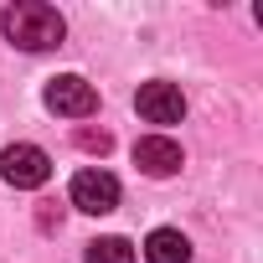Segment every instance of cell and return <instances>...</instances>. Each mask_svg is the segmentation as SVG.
I'll list each match as a JSON object with an SVG mask.
<instances>
[{
  "label": "cell",
  "instance_id": "cell-1",
  "mask_svg": "<svg viewBox=\"0 0 263 263\" xmlns=\"http://www.w3.org/2000/svg\"><path fill=\"white\" fill-rule=\"evenodd\" d=\"M0 31L21 52H52V47H62L67 21L52 6H42V0H16V6H6V16H0Z\"/></svg>",
  "mask_w": 263,
  "mask_h": 263
},
{
  "label": "cell",
  "instance_id": "cell-2",
  "mask_svg": "<svg viewBox=\"0 0 263 263\" xmlns=\"http://www.w3.org/2000/svg\"><path fill=\"white\" fill-rule=\"evenodd\" d=\"M0 176H6V186H16V191H36L52 176V155L42 145H6L0 150Z\"/></svg>",
  "mask_w": 263,
  "mask_h": 263
},
{
  "label": "cell",
  "instance_id": "cell-3",
  "mask_svg": "<svg viewBox=\"0 0 263 263\" xmlns=\"http://www.w3.org/2000/svg\"><path fill=\"white\" fill-rule=\"evenodd\" d=\"M42 103H47L52 114H62V119H88V114L98 108V93H93V83H88V78L62 72V78H52V83H47Z\"/></svg>",
  "mask_w": 263,
  "mask_h": 263
},
{
  "label": "cell",
  "instance_id": "cell-4",
  "mask_svg": "<svg viewBox=\"0 0 263 263\" xmlns=\"http://www.w3.org/2000/svg\"><path fill=\"white\" fill-rule=\"evenodd\" d=\"M135 108H140L145 124H181V119H186V93H181L176 83L155 78V83H140Z\"/></svg>",
  "mask_w": 263,
  "mask_h": 263
},
{
  "label": "cell",
  "instance_id": "cell-5",
  "mask_svg": "<svg viewBox=\"0 0 263 263\" xmlns=\"http://www.w3.org/2000/svg\"><path fill=\"white\" fill-rule=\"evenodd\" d=\"M72 206H78V212H93V217L114 212V206H119V181H114L108 171H98V165L78 171V176H72Z\"/></svg>",
  "mask_w": 263,
  "mask_h": 263
},
{
  "label": "cell",
  "instance_id": "cell-6",
  "mask_svg": "<svg viewBox=\"0 0 263 263\" xmlns=\"http://www.w3.org/2000/svg\"><path fill=\"white\" fill-rule=\"evenodd\" d=\"M135 165L145 176H176L186 165V155H181V145L171 135H145V140H135Z\"/></svg>",
  "mask_w": 263,
  "mask_h": 263
},
{
  "label": "cell",
  "instance_id": "cell-7",
  "mask_svg": "<svg viewBox=\"0 0 263 263\" xmlns=\"http://www.w3.org/2000/svg\"><path fill=\"white\" fill-rule=\"evenodd\" d=\"M145 263H191V242L176 227H155L145 237Z\"/></svg>",
  "mask_w": 263,
  "mask_h": 263
},
{
  "label": "cell",
  "instance_id": "cell-8",
  "mask_svg": "<svg viewBox=\"0 0 263 263\" xmlns=\"http://www.w3.org/2000/svg\"><path fill=\"white\" fill-rule=\"evenodd\" d=\"M83 263H135V248H129L124 237H93Z\"/></svg>",
  "mask_w": 263,
  "mask_h": 263
},
{
  "label": "cell",
  "instance_id": "cell-9",
  "mask_svg": "<svg viewBox=\"0 0 263 263\" xmlns=\"http://www.w3.org/2000/svg\"><path fill=\"white\" fill-rule=\"evenodd\" d=\"M78 145H83V150H98V155H103V150H108L114 140L103 135V129H78Z\"/></svg>",
  "mask_w": 263,
  "mask_h": 263
}]
</instances>
